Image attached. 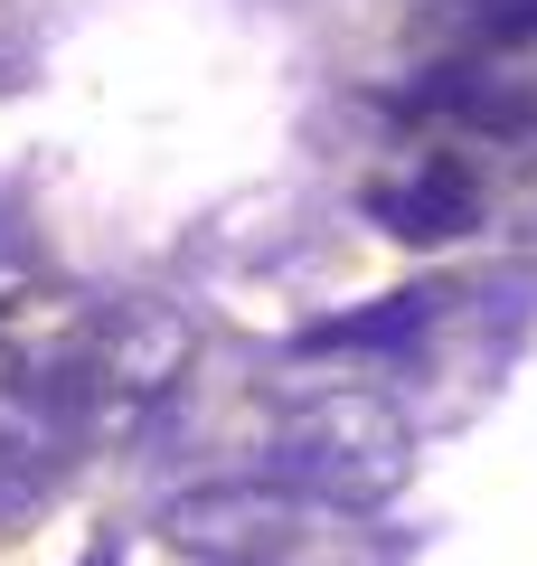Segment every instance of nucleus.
I'll use <instances>...</instances> for the list:
<instances>
[{
    "label": "nucleus",
    "mask_w": 537,
    "mask_h": 566,
    "mask_svg": "<svg viewBox=\"0 0 537 566\" xmlns=\"http://www.w3.org/2000/svg\"><path fill=\"white\" fill-rule=\"evenodd\" d=\"M378 218L397 227V237H462V227H472V180H462L453 161H434L406 189H378Z\"/></svg>",
    "instance_id": "f257e3e1"
},
{
    "label": "nucleus",
    "mask_w": 537,
    "mask_h": 566,
    "mask_svg": "<svg viewBox=\"0 0 537 566\" xmlns=\"http://www.w3.org/2000/svg\"><path fill=\"white\" fill-rule=\"evenodd\" d=\"M415 322H424V293H397L387 312H358V322H330V331H312V349H387V340H406Z\"/></svg>",
    "instance_id": "f03ea898"
},
{
    "label": "nucleus",
    "mask_w": 537,
    "mask_h": 566,
    "mask_svg": "<svg viewBox=\"0 0 537 566\" xmlns=\"http://www.w3.org/2000/svg\"><path fill=\"white\" fill-rule=\"evenodd\" d=\"M29 491H39V472H29V453H10V444H0V510H10V501H29Z\"/></svg>",
    "instance_id": "7ed1b4c3"
},
{
    "label": "nucleus",
    "mask_w": 537,
    "mask_h": 566,
    "mask_svg": "<svg viewBox=\"0 0 537 566\" xmlns=\"http://www.w3.org/2000/svg\"><path fill=\"white\" fill-rule=\"evenodd\" d=\"M537 29V0H509V10H491V39H528Z\"/></svg>",
    "instance_id": "20e7f679"
}]
</instances>
